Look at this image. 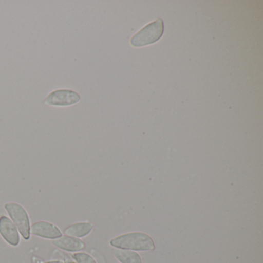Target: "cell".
Masks as SVG:
<instances>
[{
	"mask_svg": "<svg viewBox=\"0 0 263 263\" xmlns=\"http://www.w3.org/2000/svg\"><path fill=\"white\" fill-rule=\"evenodd\" d=\"M110 246L124 250L152 251L155 249L153 239L142 232L124 234L110 240Z\"/></svg>",
	"mask_w": 263,
	"mask_h": 263,
	"instance_id": "cell-1",
	"label": "cell"
},
{
	"mask_svg": "<svg viewBox=\"0 0 263 263\" xmlns=\"http://www.w3.org/2000/svg\"><path fill=\"white\" fill-rule=\"evenodd\" d=\"M164 30V21L161 19L157 20L134 35L130 40V44L135 47H141L155 44L161 39Z\"/></svg>",
	"mask_w": 263,
	"mask_h": 263,
	"instance_id": "cell-2",
	"label": "cell"
},
{
	"mask_svg": "<svg viewBox=\"0 0 263 263\" xmlns=\"http://www.w3.org/2000/svg\"><path fill=\"white\" fill-rule=\"evenodd\" d=\"M4 209L10 215L23 238L26 240L30 239L31 226L27 210L21 204L16 202L6 203Z\"/></svg>",
	"mask_w": 263,
	"mask_h": 263,
	"instance_id": "cell-3",
	"label": "cell"
},
{
	"mask_svg": "<svg viewBox=\"0 0 263 263\" xmlns=\"http://www.w3.org/2000/svg\"><path fill=\"white\" fill-rule=\"evenodd\" d=\"M78 92L68 89H58L50 92L44 100V104L51 107H66L75 105L81 101Z\"/></svg>",
	"mask_w": 263,
	"mask_h": 263,
	"instance_id": "cell-4",
	"label": "cell"
},
{
	"mask_svg": "<svg viewBox=\"0 0 263 263\" xmlns=\"http://www.w3.org/2000/svg\"><path fill=\"white\" fill-rule=\"evenodd\" d=\"M0 235L11 246H17L20 244L17 228L10 218L4 215L0 216Z\"/></svg>",
	"mask_w": 263,
	"mask_h": 263,
	"instance_id": "cell-5",
	"label": "cell"
},
{
	"mask_svg": "<svg viewBox=\"0 0 263 263\" xmlns=\"http://www.w3.org/2000/svg\"><path fill=\"white\" fill-rule=\"evenodd\" d=\"M30 232L33 235L47 239H57L62 236V232L58 226L46 221H39L33 223L30 228Z\"/></svg>",
	"mask_w": 263,
	"mask_h": 263,
	"instance_id": "cell-6",
	"label": "cell"
},
{
	"mask_svg": "<svg viewBox=\"0 0 263 263\" xmlns=\"http://www.w3.org/2000/svg\"><path fill=\"white\" fill-rule=\"evenodd\" d=\"M53 244L59 249L67 252H78L85 247L84 243L79 238L71 236H61L53 241Z\"/></svg>",
	"mask_w": 263,
	"mask_h": 263,
	"instance_id": "cell-7",
	"label": "cell"
},
{
	"mask_svg": "<svg viewBox=\"0 0 263 263\" xmlns=\"http://www.w3.org/2000/svg\"><path fill=\"white\" fill-rule=\"evenodd\" d=\"M93 226L90 222H78L71 224L64 229V234L67 236L83 238L87 236L93 230Z\"/></svg>",
	"mask_w": 263,
	"mask_h": 263,
	"instance_id": "cell-8",
	"label": "cell"
},
{
	"mask_svg": "<svg viewBox=\"0 0 263 263\" xmlns=\"http://www.w3.org/2000/svg\"><path fill=\"white\" fill-rule=\"evenodd\" d=\"M114 254L121 263H142L141 256L132 251L115 249Z\"/></svg>",
	"mask_w": 263,
	"mask_h": 263,
	"instance_id": "cell-9",
	"label": "cell"
},
{
	"mask_svg": "<svg viewBox=\"0 0 263 263\" xmlns=\"http://www.w3.org/2000/svg\"><path fill=\"white\" fill-rule=\"evenodd\" d=\"M73 258L78 263H97L93 257L85 252L73 254Z\"/></svg>",
	"mask_w": 263,
	"mask_h": 263,
	"instance_id": "cell-10",
	"label": "cell"
},
{
	"mask_svg": "<svg viewBox=\"0 0 263 263\" xmlns=\"http://www.w3.org/2000/svg\"><path fill=\"white\" fill-rule=\"evenodd\" d=\"M45 263H64L62 261H47V262Z\"/></svg>",
	"mask_w": 263,
	"mask_h": 263,
	"instance_id": "cell-11",
	"label": "cell"
},
{
	"mask_svg": "<svg viewBox=\"0 0 263 263\" xmlns=\"http://www.w3.org/2000/svg\"><path fill=\"white\" fill-rule=\"evenodd\" d=\"M69 263H74V262H73V261H72V262H71V261H70V262H69Z\"/></svg>",
	"mask_w": 263,
	"mask_h": 263,
	"instance_id": "cell-12",
	"label": "cell"
}]
</instances>
